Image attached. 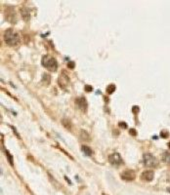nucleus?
<instances>
[{"label": "nucleus", "mask_w": 170, "mask_h": 195, "mask_svg": "<svg viewBox=\"0 0 170 195\" xmlns=\"http://www.w3.org/2000/svg\"><path fill=\"white\" fill-rule=\"evenodd\" d=\"M133 113H137L139 111V107L138 106H133Z\"/></svg>", "instance_id": "obj_18"}, {"label": "nucleus", "mask_w": 170, "mask_h": 195, "mask_svg": "<svg viewBox=\"0 0 170 195\" xmlns=\"http://www.w3.org/2000/svg\"><path fill=\"white\" fill-rule=\"evenodd\" d=\"M21 13H22L23 18H24L26 21H28V20L29 19V12H28V10L26 9V8H22L21 9Z\"/></svg>", "instance_id": "obj_11"}, {"label": "nucleus", "mask_w": 170, "mask_h": 195, "mask_svg": "<svg viewBox=\"0 0 170 195\" xmlns=\"http://www.w3.org/2000/svg\"><path fill=\"white\" fill-rule=\"evenodd\" d=\"M20 35L19 33L14 29H7L4 32V40L10 46H15L20 42Z\"/></svg>", "instance_id": "obj_1"}, {"label": "nucleus", "mask_w": 170, "mask_h": 195, "mask_svg": "<svg viewBox=\"0 0 170 195\" xmlns=\"http://www.w3.org/2000/svg\"><path fill=\"white\" fill-rule=\"evenodd\" d=\"M50 81H51V79H50V75L48 74V73H44L42 76V82L46 84V85H49Z\"/></svg>", "instance_id": "obj_14"}, {"label": "nucleus", "mask_w": 170, "mask_h": 195, "mask_svg": "<svg viewBox=\"0 0 170 195\" xmlns=\"http://www.w3.org/2000/svg\"><path fill=\"white\" fill-rule=\"evenodd\" d=\"M5 152H6V154H7V158H8V161H9L10 165H13V158H12V155L9 153L8 150H5Z\"/></svg>", "instance_id": "obj_16"}, {"label": "nucleus", "mask_w": 170, "mask_h": 195, "mask_svg": "<svg viewBox=\"0 0 170 195\" xmlns=\"http://www.w3.org/2000/svg\"><path fill=\"white\" fill-rule=\"evenodd\" d=\"M62 124L64 125V127L66 129L68 130H72V121L68 119V118H63L62 119Z\"/></svg>", "instance_id": "obj_10"}, {"label": "nucleus", "mask_w": 170, "mask_h": 195, "mask_svg": "<svg viewBox=\"0 0 170 195\" xmlns=\"http://www.w3.org/2000/svg\"><path fill=\"white\" fill-rule=\"evenodd\" d=\"M85 91H86V92H90V91H92V87L89 86V85L85 86Z\"/></svg>", "instance_id": "obj_19"}, {"label": "nucleus", "mask_w": 170, "mask_h": 195, "mask_svg": "<svg viewBox=\"0 0 170 195\" xmlns=\"http://www.w3.org/2000/svg\"><path fill=\"white\" fill-rule=\"evenodd\" d=\"M161 136L162 138H167L168 137V133L166 132V131H162V132L161 133Z\"/></svg>", "instance_id": "obj_17"}, {"label": "nucleus", "mask_w": 170, "mask_h": 195, "mask_svg": "<svg viewBox=\"0 0 170 195\" xmlns=\"http://www.w3.org/2000/svg\"><path fill=\"white\" fill-rule=\"evenodd\" d=\"M115 91V85H113V84H111V85L107 87V93L108 94H112Z\"/></svg>", "instance_id": "obj_15"}, {"label": "nucleus", "mask_w": 170, "mask_h": 195, "mask_svg": "<svg viewBox=\"0 0 170 195\" xmlns=\"http://www.w3.org/2000/svg\"><path fill=\"white\" fill-rule=\"evenodd\" d=\"M80 138L83 140H87V142H89V140H90L89 134L86 132V131H83V130L80 131Z\"/></svg>", "instance_id": "obj_12"}, {"label": "nucleus", "mask_w": 170, "mask_h": 195, "mask_svg": "<svg viewBox=\"0 0 170 195\" xmlns=\"http://www.w3.org/2000/svg\"><path fill=\"white\" fill-rule=\"evenodd\" d=\"M119 125H120V127H123V128H126L127 126H126V123L125 122H120L119 123Z\"/></svg>", "instance_id": "obj_22"}, {"label": "nucleus", "mask_w": 170, "mask_h": 195, "mask_svg": "<svg viewBox=\"0 0 170 195\" xmlns=\"http://www.w3.org/2000/svg\"><path fill=\"white\" fill-rule=\"evenodd\" d=\"M168 147H169V148H170V143H168Z\"/></svg>", "instance_id": "obj_23"}, {"label": "nucleus", "mask_w": 170, "mask_h": 195, "mask_svg": "<svg viewBox=\"0 0 170 195\" xmlns=\"http://www.w3.org/2000/svg\"><path fill=\"white\" fill-rule=\"evenodd\" d=\"M130 134H131V135H133V136H135V135H136V131H135L134 129H131V130H130Z\"/></svg>", "instance_id": "obj_21"}, {"label": "nucleus", "mask_w": 170, "mask_h": 195, "mask_svg": "<svg viewBox=\"0 0 170 195\" xmlns=\"http://www.w3.org/2000/svg\"><path fill=\"white\" fill-rule=\"evenodd\" d=\"M68 66H69V68H73V66H74V63H73V62H69Z\"/></svg>", "instance_id": "obj_20"}, {"label": "nucleus", "mask_w": 170, "mask_h": 195, "mask_svg": "<svg viewBox=\"0 0 170 195\" xmlns=\"http://www.w3.org/2000/svg\"><path fill=\"white\" fill-rule=\"evenodd\" d=\"M103 195H106V194H103Z\"/></svg>", "instance_id": "obj_25"}, {"label": "nucleus", "mask_w": 170, "mask_h": 195, "mask_svg": "<svg viewBox=\"0 0 170 195\" xmlns=\"http://www.w3.org/2000/svg\"><path fill=\"white\" fill-rule=\"evenodd\" d=\"M155 178V173L151 170L145 171L141 175V180L144 181H152Z\"/></svg>", "instance_id": "obj_8"}, {"label": "nucleus", "mask_w": 170, "mask_h": 195, "mask_svg": "<svg viewBox=\"0 0 170 195\" xmlns=\"http://www.w3.org/2000/svg\"><path fill=\"white\" fill-rule=\"evenodd\" d=\"M41 63L45 68H47L51 71H56L58 68V62L54 57L50 55H45L42 57L41 59Z\"/></svg>", "instance_id": "obj_2"}, {"label": "nucleus", "mask_w": 170, "mask_h": 195, "mask_svg": "<svg viewBox=\"0 0 170 195\" xmlns=\"http://www.w3.org/2000/svg\"><path fill=\"white\" fill-rule=\"evenodd\" d=\"M58 82H59L60 86H61L62 88H66V87H68V85H69V76L66 75L64 71H63V72L61 73V75L59 76Z\"/></svg>", "instance_id": "obj_7"}, {"label": "nucleus", "mask_w": 170, "mask_h": 195, "mask_svg": "<svg viewBox=\"0 0 170 195\" xmlns=\"http://www.w3.org/2000/svg\"><path fill=\"white\" fill-rule=\"evenodd\" d=\"M161 159H162V161L164 163L170 165V152H169V151H164V152L162 153Z\"/></svg>", "instance_id": "obj_9"}, {"label": "nucleus", "mask_w": 170, "mask_h": 195, "mask_svg": "<svg viewBox=\"0 0 170 195\" xmlns=\"http://www.w3.org/2000/svg\"><path fill=\"white\" fill-rule=\"evenodd\" d=\"M143 163L146 167L155 168L158 165V160L152 153H145L144 156H143Z\"/></svg>", "instance_id": "obj_3"}, {"label": "nucleus", "mask_w": 170, "mask_h": 195, "mask_svg": "<svg viewBox=\"0 0 170 195\" xmlns=\"http://www.w3.org/2000/svg\"><path fill=\"white\" fill-rule=\"evenodd\" d=\"M135 172L132 170H125L120 174V178L125 181H131L135 179Z\"/></svg>", "instance_id": "obj_5"}, {"label": "nucleus", "mask_w": 170, "mask_h": 195, "mask_svg": "<svg viewBox=\"0 0 170 195\" xmlns=\"http://www.w3.org/2000/svg\"><path fill=\"white\" fill-rule=\"evenodd\" d=\"M75 103L76 106L79 107V109L82 110V111H86L88 107V103L86 102V99L84 97H79L75 100Z\"/></svg>", "instance_id": "obj_6"}, {"label": "nucleus", "mask_w": 170, "mask_h": 195, "mask_svg": "<svg viewBox=\"0 0 170 195\" xmlns=\"http://www.w3.org/2000/svg\"><path fill=\"white\" fill-rule=\"evenodd\" d=\"M168 191H170V188H168Z\"/></svg>", "instance_id": "obj_24"}, {"label": "nucleus", "mask_w": 170, "mask_h": 195, "mask_svg": "<svg viewBox=\"0 0 170 195\" xmlns=\"http://www.w3.org/2000/svg\"><path fill=\"white\" fill-rule=\"evenodd\" d=\"M81 148H82L83 152H84L87 156H91V155H92V149L90 148L89 146H82Z\"/></svg>", "instance_id": "obj_13"}, {"label": "nucleus", "mask_w": 170, "mask_h": 195, "mask_svg": "<svg viewBox=\"0 0 170 195\" xmlns=\"http://www.w3.org/2000/svg\"><path fill=\"white\" fill-rule=\"evenodd\" d=\"M109 162L113 166H120L121 164H123V160L120 156V154L117 152L112 153L111 155L109 156Z\"/></svg>", "instance_id": "obj_4"}]
</instances>
